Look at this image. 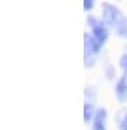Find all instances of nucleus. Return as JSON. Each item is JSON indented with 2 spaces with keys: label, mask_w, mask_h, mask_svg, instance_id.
Instances as JSON below:
<instances>
[{
  "label": "nucleus",
  "mask_w": 127,
  "mask_h": 130,
  "mask_svg": "<svg viewBox=\"0 0 127 130\" xmlns=\"http://www.w3.org/2000/svg\"><path fill=\"white\" fill-rule=\"evenodd\" d=\"M102 19L107 25L110 26H116L122 19L124 15L121 14L119 8L115 6V5H110V3H104L102 5Z\"/></svg>",
  "instance_id": "obj_1"
},
{
  "label": "nucleus",
  "mask_w": 127,
  "mask_h": 130,
  "mask_svg": "<svg viewBox=\"0 0 127 130\" xmlns=\"http://www.w3.org/2000/svg\"><path fill=\"white\" fill-rule=\"evenodd\" d=\"M88 25H91V36L96 39L101 45H104L105 40L108 39V31H107V28L101 22H98L96 19H93V17H88Z\"/></svg>",
  "instance_id": "obj_2"
},
{
  "label": "nucleus",
  "mask_w": 127,
  "mask_h": 130,
  "mask_svg": "<svg viewBox=\"0 0 127 130\" xmlns=\"http://www.w3.org/2000/svg\"><path fill=\"white\" fill-rule=\"evenodd\" d=\"M107 122V110L105 108H98L93 116V130H104Z\"/></svg>",
  "instance_id": "obj_3"
},
{
  "label": "nucleus",
  "mask_w": 127,
  "mask_h": 130,
  "mask_svg": "<svg viewBox=\"0 0 127 130\" xmlns=\"http://www.w3.org/2000/svg\"><path fill=\"white\" fill-rule=\"evenodd\" d=\"M115 94H116V98H118L119 102H125L127 101V79L125 77H121L118 82H116Z\"/></svg>",
  "instance_id": "obj_4"
},
{
  "label": "nucleus",
  "mask_w": 127,
  "mask_h": 130,
  "mask_svg": "<svg viewBox=\"0 0 127 130\" xmlns=\"http://www.w3.org/2000/svg\"><path fill=\"white\" fill-rule=\"evenodd\" d=\"M116 32H118V34L121 36V37H124V39H127V17H124L116 26Z\"/></svg>",
  "instance_id": "obj_5"
},
{
  "label": "nucleus",
  "mask_w": 127,
  "mask_h": 130,
  "mask_svg": "<svg viewBox=\"0 0 127 130\" xmlns=\"http://www.w3.org/2000/svg\"><path fill=\"white\" fill-rule=\"evenodd\" d=\"M94 116V113H93V105L91 102H87L85 107H84V121L85 122H90V119Z\"/></svg>",
  "instance_id": "obj_6"
},
{
  "label": "nucleus",
  "mask_w": 127,
  "mask_h": 130,
  "mask_svg": "<svg viewBox=\"0 0 127 130\" xmlns=\"http://www.w3.org/2000/svg\"><path fill=\"white\" fill-rule=\"evenodd\" d=\"M93 6H94V0H84V9L85 11L93 9Z\"/></svg>",
  "instance_id": "obj_7"
},
{
  "label": "nucleus",
  "mask_w": 127,
  "mask_h": 130,
  "mask_svg": "<svg viewBox=\"0 0 127 130\" xmlns=\"http://www.w3.org/2000/svg\"><path fill=\"white\" fill-rule=\"evenodd\" d=\"M121 67H122V70L127 73V54L121 57Z\"/></svg>",
  "instance_id": "obj_8"
},
{
  "label": "nucleus",
  "mask_w": 127,
  "mask_h": 130,
  "mask_svg": "<svg viewBox=\"0 0 127 130\" xmlns=\"http://www.w3.org/2000/svg\"><path fill=\"white\" fill-rule=\"evenodd\" d=\"M121 130H127V113H125V116H124V119L121 122Z\"/></svg>",
  "instance_id": "obj_9"
}]
</instances>
